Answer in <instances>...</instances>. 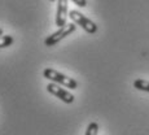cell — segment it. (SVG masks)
<instances>
[{
  "label": "cell",
  "instance_id": "cell-1",
  "mask_svg": "<svg viewBox=\"0 0 149 135\" xmlns=\"http://www.w3.org/2000/svg\"><path fill=\"white\" fill-rule=\"evenodd\" d=\"M43 76H44V78L49 79L51 82L57 83V85H61V86H64V87H66V88L75 90V88L78 87V82H77L75 79L69 78L68 76H65V74H62V73H60V71L54 70V69H51V68L44 69Z\"/></svg>",
  "mask_w": 149,
  "mask_h": 135
},
{
  "label": "cell",
  "instance_id": "cell-2",
  "mask_svg": "<svg viewBox=\"0 0 149 135\" xmlns=\"http://www.w3.org/2000/svg\"><path fill=\"white\" fill-rule=\"evenodd\" d=\"M69 17L71 18V21H73L74 24L81 26L86 33L95 34L97 31V25L93 21H91L90 18H87L84 14H82L79 10H74V9L70 10V12H69Z\"/></svg>",
  "mask_w": 149,
  "mask_h": 135
},
{
  "label": "cell",
  "instance_id": "cell-3",
  "mask_svg": "<svg viewBox=\"0 0 149 135\" xmlns=\"http://www.w3.org/2000/svg\"><path fill=\"white\" fill-rule=\"evenodd\" d=\"M75 24L74 22H71V24H66L64 27H60L57 31H54L53 34H51L49 36H47L44 41V44L47 45V47H52V45L57 44L60 41H62V39L65 38V36L70 35L71 33H74L75 31Z\"/></svg>",
  "mask_w": 149,
  "mask_h": 135
},
{
  "label": "cell",
  "instance_id": "cell-4",
  "mask_svg": "<svg viewBox=\"0 0 149 135\" xmlns=\"http://www.w3.org/2000/svg\"><path fill=\"white\" fill-rule=\"evenodd\" d=\"M47 91L49 94L54 95L56 97H58V99H61L64 103H66V104H71V103L74 101V95L71 92H69V91H66L65 88H62L60 85H57V83H53L51 82L49 85L47 86Z\"/></svg>",
  "mask_w": 149,
  "mask_h": 135
},
{
  "label": "cell",
  "instance_id": "cell-5",
  "mask_svg": "<svg viewBox=\"0 0 149 135\" xmlns=\"http://www.w3.org/2000/svg\"><path fill=\"white\" fill-rule=\"evenodd\" d=\"M68 18V0H57V12H56V25L64 27Z\"/></svg>",
  "mask_w": 149,
  "mask_h": 135
},
{
  "label": "cell",
  "instance_id": "cell-6",
  "mask_svg": "<svg viewBox=\"0 0 149 135\" xmlns=\"http://www.w3.org/2000/svg\"><path fill=\"white\" fill-rule=\"evenodd\" d=\"M134 87L140 91H147V92H149V81H145V79H136V81L134 82Z\"/></svg>",
  "mask_w": 149,
  "mask_h": 135
},
{
  "label": "cell",
  "instance_id": "cell-7",
  "mask_svg": "<svg viewBox=\"0 0 149 135\" xmlns=\"http://www.w3.org/2000/svg\"><path fill=\"white\" fill-rule=\"evenodd\" d=\"M13 43V36L12 35H1L0 36V48L9 47Z\"/></svg>",
  "mask_w": 149,
  "mask_h": 135
},
{
  "label": "cell",
  "instance_id": "cell-8",
  "mask_svg": "<svg viewBox=\"0 0 149 135\" xmlns=\"http://www.w3.org/2000/svg\"><path fill=\"white\" fill-rule=\"evenodd\" d=\"M97 133H99V125L96 122H91L86 130V135H97Z\"/></svg>",
  "mask_w": 149,
  "mask_h": 135
},
{
  "label": "cell",
  "instance_id": "cell-9",
  "mask_svg": "<svg viewBox=\"0 0 149 135\" xmlns=\"http://www.w3.org/2000/svg\"><path fill=\"white\" fill-rule=\"evenodd\" d=\"M73 3H75L78 7H81V8H84V7H87V0H71Z\"/></svg>",
  "mask_w": 149,
  "mask_h": 135
},
{
  "label": "cell",
  "instance_id": "cell-10",
  "mask_svg": "<svg viewBox=\"0 0 149 135\" xmlns=\"http://www.w3.org/2000/svg\"><path fill=\"white\" fill-rule=\"evenodd\" d=\"M1 35H4V34H3V29L0 27V36H1Z\"/></svg>",
  "mask_w": 149,
  "mask_h": 135
},
{
  "label": "cell",
  "instance_id": "cell-11",
  "mask_svg": "<svg viewBox=\"0 0 149 135\" xmlns=\"http://www.w3.org/2000/svg\"><path fill=\"white\" fill-rule=\"evenodd\" d=\"M49 1H56V0H49Z\"/></svg>",
  "mask_w": 149,
  "mask_h": 135
}]
</instances>
